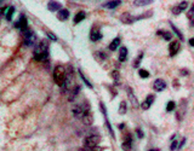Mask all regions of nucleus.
Here are the masks:
<instances>
[{"mask_svg":"<svg viewBox=\"0 0 194 151\" xmlns=\"http://www.w3.org/2000/svg\"><path fill=\"white\" fill-rule=\"evenodd\" d=\"M34 59L38 62H48L49 58V44L46 40H42L34 49Z\"/></svg>","mask_w":194,"mask_h":151,"instance_id":"f257e3e1","label":"nucleus"},{"mask_svg":"<svg viewBox=\"0 0 194 151\" xmlns=\"http://www.w3.org/2000/svg\"><path fill=\"white\" fill-rule=\"evenodd\" d=\"M54 80L57 86L62 87L67 80V70L63 65H57L54 69Z\"/></svg>","mask_w":194,"mask_h":151,"instance_id":"f03ea898","label":"nucleus"},{"mask_svg":"<svg viewBox=\"0 0 194 151\" xmlns=\"http://www.w3.org/2000/svg\"><path fill=\"white\" fill-rule=\"evenodd\" d=\"M23 33V38H25V40H23V44H25L26 46H34L35 45V41H37V36H35V33L32 30V29H25V30H22Z\"/></svg>","mask_w":194,"mask_h":151,"instance_id":"7ed1b4c3","label":"nucleus"},{"mask_svg":"<svg viewBox=\"0 0 194 151\" xmlns=\"http://www.w3.org/2000/svg\"><path fill=\"white\" fill-rule=\"evenodd\" d=\"M101 142V137L97 135V134H91V135H87L84 139V146L85 148H96L97 145Z\"/></svg>","mask_w":194,"mask_h":151,"instance_id":"20e7f679","label":"nucleus"},{"mask_svg":"<svg viewBox=\"0 0 194 151\" xmlns=\"http://www.w3.org/2000/svg\"><path fill=\"white\" fill-rule=\"evenodd\" d=\"M99 108H101V111L104 116V121H106V126H107V128L109 131V134L112 135V138H114V132H113V128H112V126H110V122H109V120H108V115H107V109H106L104 107V104L103 103H99Z\"/></svg>","mask_w":194,"mask_h":151,"instance_id":"39448f33","label":"nucleus"},{"mask_svg":"<svg viewBox=\"0 0 194 151\" xmlns=\"http://www.w3.org/2000/svg\"><path fill=\"white\" fill-rule=\"evenodd\" d=\"M102 33H101V30H99V28H97V27H92L91 28V30H90V40L91 41H93V42H97V41H99V40L102 39Z\"/></svg>","mask_w":194,"mask_h":151,"instance_id":"423d86ee","label":"nucleus"},{"mask_svg":"<svg viewBox=\"0 0 194 151\" xmlns=\"http://www.w3.org/2000/svg\"><path fill=\"white\" fill-rule=\"evenodd\" d=\"M15 27H16L17 29H21V30H25V29H27V28H28L27 18H26V17L23 16V15H21V16H20V20L15 23Z\"/></svg>","mask_w":194,"mask_h":151,"instance_id":"0eeeda50","label":"nucleus"},{"mask_svg":"<svg viewBox=\"0 0 194 151\" xmlns=\"http://www.w3.org/2000/svg\"><path fill=\"white\" fill-rule=\"evenodd\" d=\"M153 88H154V91H157V92H161L166 88V82L163 79H157L154 81V85H153Z\"/></svg>","mask_w":194,"mask_h":151,"instance_id":"6e6552de","label":"nucleus"},{"mask_svg":"<svg viewBox=\"0 0 194 151\" xmlns=\"http://www.w3.org/2000/svg\"><path fill=\"white\" fill-rule=\"evenodd\" d=\"M181 49V44L180 41H172L169 46V52H170V56L174 57L175 55H177V52Z\"/></svg>","mask_w":194,"mask_h":151,"instance_id":"1a4fd4ad","label":"nucleus"},{"mask_svg":"<svg viewBox=\"0 0 194 151\" xmlns=\"http://www.w3.org/2000/svg\"><path fill=\"white\" fill-rule=\"evenodd\" d=\"M72 113H73V116L75 119H78V120H81L83 119V116H84V109H83V105H75L72 110Z\"/></svg>","mask_w":194,"mask_h":151,"instance_id":"9d476101","label":"nucleus"},{"mask_svg":"<svg viewBox=\"0 0 194 151\" xmlns=\"http://www.w3.org/2000/svg\"><path fill=\"white\" fill-rule=\"evenodd\" d=\"M62 7V4L56 1V0H50V1L48 3V9L49 11H51V12H56V11L61 10Z\"/></svg>","mask_w":194,"mask_h":151,"instance_id":"9b49d317","label":"nucleus"},{"mask_svg":"<svg viewBox=\"0 0 194 151\" xmlns=\"http://www.w3.org/2000/svg\"><path fill=\"white\" fill-rule=\"evenodd\" d=\"M123 149H124V151H130L131 148H132V137L131 134H127L124 139V143H123Z\"/></svg>","mask_w":194,"mask_h":151,"instance_id":"f8f14e48","label":"nucleus"},{"mask_svg":"<svg viewBox=\"0 0 194 151\" xmlns=\"http://www.w3.org/2000/svg\"><path fill=\"white\" fill-rule=\"evenodd\" d=\"M57 18L60 21H67L69 18V11L67 9H61L58 10V13H57Z\"/></svg>","mask_w":194,"mask_h":151,"instance_id":"ddd939ff","label":"nucleus"},{"mask_svg":"<svg viewBox=\"0 0 194 151\" xmlns=\"http://www.w3.org/2000/svg\"><path fill=\"white\" fill-rule=\"evenodd\" d=\"M120 21L123 23H125V24H132V23L135 22V17L126 12V13H123V16L120 17Z\"/></svg>","mask_w":194,"mask_h":151,"instance_id":"4468645a","label":"nucleus"},{"mask_svg":"<svg viewBox=\"0 0 194 151\" xmlns=\"http://www.w3.org/2000/svg\"><path fill=\"white\" fill-rule=\"evenodd\" d=\"M127 53H129V50L125 47V46H123L119 50V62H126L127 59Z\"/></svg>","mask_w":194,"mask_h":151,"instance_id":"2eb2a0df","label":"nucleus"},{"mask_svg":"<svg viewBox=\"0 0 194 151\" xmlns=\"http://www.w3.org/2000/svg\"><path fill=\"white\" fill-rule=\"evenodd\" d=\"M120 4H121V1H120V0H110V1H107L106 4H103V6H104L106 9H109V10H112V9H115V7H118Z\"/></svg>","mask_w":194,"mask_h":151,"instance_id":"dca6fc26","label":"nucleus"},{"mask_svg":"<svg viewBox=\"0 0 194 151\" xmlns=\"http://www.w3.org/2000/svg\"><path fill=\"white\" fill-rule=\"evenodd\" d=\"M153 102H154V96H148L144 99V102L142 103V109H144V110H148L149 108H150V105L153 104Z\"/></svg>","mask_w":194,"mask_h":151,"instance_id":"f3484780","label":"nucleus"},{"mask_svg":"<svg viewBox=\"0 0 194 151\" xmlns=\"http://www.w3.org/2000/svg\"><path fill=\"white\" fill-rule=\"evenodd\" d=\"M84 121V123L85 125H91L93 122V116H92V113H91V110H89V111H86L83 116V119H81Z\"/></svg>","mask_w":194,"mask_h":151,"instance_id":"a211bd4d","label":"nucleus"},{"mask_svg":"<svg viewBox=\"0 0 194 151\" xmlns=\"http://www.w3.org/2000/svg\"><path fill=\"white\" fill-rule=\"evenodd\" d=\"M153 3V0H133V6L136 7H143L147 5H150Z\"/></svg>","mask_w":194,"mask_h":151,"instance_id":"6ab92c4d","label":"nucleus"},{"mask_svg":"<svg viewBox=\"0 0 194 151\" xmlns=\"http://www.w3.org/2000/svg\"><path fill=\"white\" fill-rule=\"evenodd\" d=\"M120 42H121L120 38H115L113 41L110 42V45H109V50H110V51H115V50L120 46Z\"/></svg>","mask_w":194,"mask_h":151,"instance_id":"aec40b11","label":"nucleus"},{"mask_svg":"<svg viewBox=\"0 0 194 151\" xmlns=\"http://www.w3.org/2000/svg\"><path fill=\"white\" fill-rule=\"evenodd\" d=\"M85 17H86V13L84 11H80V12H78L74 16V23H80L81 21L85 20Z\"/></svg>","mask_w":194,"mask_h":151,"instance_id":"412c9836","label":"nucleus"},{"mask_svg":"<svg viewBox=\"0 0 194 151\" xmlns=\"http://www.w3.org/2000/svg\"><path fill=\"white\" fill-rule=\"evenodd\" d=\"M126 90H127V92H129V98H130V100L132 102L133 107H137V105H138V102H137V98H135L132 90L130 88V87H126Z\"/></svg>","mask_w":194,"mask_h":151,"instance_id":"4be33fe9","label":"nucleus"},{"mask_svg":"<svg viewBox=\"0 0 194 151\" xmlns=\"http://www.w3.org/2000/svg\"><path fill=\"white\" fill-rule=\"evenodd\" d=\"M80 92V86L79 85H75L74 87H73V90L70 91V97H69V100H73V98L78 94Z\"/></svg>","mask_w":194,"mask_h":151,"instance_id":"5701e85b","label":"nucleus"},{"mask_svg":"<svg viewBox=\"0 0 194 151\" xmlns=\"http://www.w3.org/2000/svg\"><path fill=\"white\" fill-rule=\"evenodd\" d=\"M153 15V11H147L146 13H142V15H140L138 17H135V22L136 21H140V20H144V18H149V17H152Z\"/></svg>","mask_w":194,"mask_h":151,"instance_id":"b1692460","label":"nucleus"},{"mask_svg":"<svg viewBox=\"0 0 194 151\" xmlns=\"http://www.w3.org/2000/svg\"><path fill=\"white\" fill-rule=\"evenodd\" d=\"M14 13H15V7L14 6H10L9 9H7V11H6V20L7 21H11L12 20V16H14Z\"/></svg>","mask_w":194,"mask_h":151,"instance_id":"393cba45","label":"nucleus"},{"mask_svg":"<svg viewBox=\"0 0 194 151\" xmlns=\"http://www.w3.org/2000/svg\"><path fill=\"white\" fill-rule=\"evenodd\" d=\"M126 111H127V104H126V102H121L119 105V114L124 115V114H126Z\"/></svg>","mask_w":194,"mask_h":151,"instance_id":"a878e982","label":"nucleus"},{"mask_svg":"<svg viewBox=\"0 0 194 151\" xmlns=\"http://www.w3.org/2000/svg\"><path fill=\"white\" fill-rule=\"evenodd\" d=\"M170 24H171V28H172V30L175 32V34H176V35H177L178 38H180V40H181V41H183V40H184V38H183V35H182V33L178 30V29L177 28H176L174 24H172V23L171 22H170Z\"/></svg>","mask_w":194,"mask_h":151,"instance_id":"bb28decb","label":"nucleus"},{"mask_svg":"<svg viewBox=\"0 0 194 151\" xmlns=\"http://www.w3.org/2000/svg\"><path fill=\"white\" fill-rule=\"evenodd\" d=\"M175 108H176V103L174 100H170L167 103V105H166V111L167 113H171V111H174V110H175Z\"/></svg>","mask_w":194,"mask_h":151,"instance_id":"cd10ccee","label":"nucleus"},{"mask_svg":"<svg viewBox=\"0 0 194 151\" xmlns=\"http://www.w3.org/2000/svg\"><path fill=\"white\" fill-rule=\"evenodd\" d=\"M79 76L81 78V80L84 81V82H85V85H86L87 87H89V88H92V85L90 84V81H89V80H87V79H86V78L84 76V74L81 73V70H79Z\"/></svg>","mask_w":194,"mask_h":151,"instance_id":"c85d7f7f","label":"nucleus"},{"mask_svg":"<svg viewBox=\"0 0 194 151\" xmlns=\"http://www.w3.org/2000/svg\"><path fill=\"white\" fill-rule=\"evenodd\" d=\"M140 78H142V79H147V78H149V73L148 70H146V69H140Z\"/></svg>","mask_w":194,"mask_h":151,"instance_id":"c756f323","label":"nucleus"},{"mask_svg":"<svg viewBox=\"0 0 194 151\" xmlns=\"http://www.w3.org/2000/svg\"><path fill=\"white\" fill-rule=\"evenodd\" d=\"M177 7H178V10L181 11V12H182V11H184V10L188 7V1H181V3L177 5Z\"/></svg>","mask_w":194,"mask_h":151,"instance_id":"7c9ffc66","label":"nucleus"},{"mask_svg":"<svg viewBox=\"0 0 194 151\" xmlns=\"http://www.w3.org/2000/svg\"><path fill=\"white\" fill-rule=\"evenodd\" d=\"M142 58H143V53H140L137 59L133 61V68H138L140 67V63H141V61H142Z\"/></svg>","mask_w":194,"mask_h":151,"instance_id":"2f4dec72","label":"nucleus"},{"mask_svg":"<svg viewBox=\"0 0 194 151\" xmlns=\"http://www.w3.org/2000/svg\"><path fill=\"white\" fill-rule=\"evenodd\" d=\"M163 38L165 40H167V41H170L171 38H172V35H171V33H170V32H163Z\"/></svg>","mask_w":194,"mask_h":151,"instance_id":"473e14b6","label":"nucleus"},{"mask_svg":"<svg viewBox=\"0 0 194 151\" xmlns=\"http://www.w3.org/2000/svg\"><path fill=\"white\" fill-rule=\"evenodd\" d=\"M177 146H178V144H177V142H172L171 143V145H170V150H171V151H175L176 149H177Z\"/></svg>","mask_w":194,"mask_h":151,"instance_id":"72a5a7b5","label":"nucleus"},{"mask_svg":"<svg viewBox=\"0 0 194 151\" xmlns=\"http://www.w3.org/2000/svg\"><path fill=\"white\" fill-rule=\"evenodd\" d=\"M48 38H50L51 40H54V41H56V40H57V36H55V34L51 33V32H48Z\"/></svg>","mask_w":194,"mask_h":151,"instance_id":"f704fd0d","label":"nucleus"},{"mask_svg":"<svg viewBox=\"0 0 194 151\" xmlns=\"http://www.w3.org/2000/svg\"><path fill=\"white\" fill-rule=\"evenodd\" d=\"M112 76H113V79L116 81V80H119V73L118 71H112Z\"/></svg>","mask_w":194,"mask_h":151,"instance_id":"c9c22d12","label":"nucleus"},{"mask_svg":"<svg viewBox=\"0 0 194 151\" xmlns=\"http://www.w3.org/2000/svg\"><path fill=\"white\" fill-rule=\"evenodd\" d=\"M193 12H194V7L192 6L191 10H189V12H188V18L191 20V22H192V18H193Z\"/></svg>","mask_w":194,"mask_h":151,"instance_id":"e433bc0d","label":"nucleus"},{"mask_svg":"<svg viewBox=\"0 0 194 151\" xmlns=\"http://www.w3.org/2000/svg\"><path fill=\"white\" fill-rule=\"evenodd\" d=\"M136 133H137V135H138L140 139L143 138V132H142V129H141V128H137V129H136Z\"/></svg>","mask_w":194,"mask_h":151,"instance_id":"4c0bfd02","label":"nucleus"},{"mask_svg":"<svg viewBox=\"0 0 194 151\" xmlns=\"http://www.w3.org/2000/svg\"><path fill=\"white\" fill-rule=\"evenodd\" d=\"M172 13H174V15H180V13H181V11L178 10L177 6H175V7L172 9Z\"/></svg>","mask_w":194,"mask_h":151,"instance_id":"58836bf2","label":"nucleus"},{"mask_svg":"<svg viewBox=\"0 0 194 151\" xmlns=\"http://www.w3.org/2000/svg\"><path fill=\"white\" fill-rule=\"evenodd\" d=\"M184 144H186V138H183V139L181 140V143H180V145L177 146V149H178V150H181V149H182V146H183Z\"/></svg>","mask_w":194,"mask_h":151,"instance_id":"ea45409f","label":"nucleus"},{"mask_svg":"<svg viewBox=\"0 0 194 151\" xmlns=\"http://www.w3.org/2000/svg\"><path fill=\"white\" fill-rule=\"evenodd\" d=\"M188 73H189V71H188L187 69H184V70L182 69V70H181V75H182V76H186V75H188Z\"/></svg>","mask_w":194,"mask_h":151,"instance_id":"a19ab883","label":"nucleus"},{"mask_svg":"<svg viewBox=\"0 0 194 151\" xmlns=\"http://www.w3.org/2000/svg\"><path fill=\"white\" fill-rule=\"evenodd\" d=\"M189 45H191V46H194V39H193V38L189 39Z\"/></svg>","mask_w":194,"mask_h":151,"instance_id":"79ce46f5","label":"nucleus"},{"mask_svg":"<svg viewBox=\"0 0 194 151\" xmlns=\"http://www.w3.org/2000/svg\"><path fill=\"white\" fill-rule=\"evenodd\" d=\"M148 151H158V150H154V149H150V150H148Z\"/></svg>","mask_w":194,"mask_h":151,"instance_id":"37998d69","label":"nucleus"},{"mask_svg":"<svg viewBox=\"0 0 194 151\" xmlns=\"http://www.w3.org/2000/svg\"><path fill=\"white\" fill-rule=\"evenodd\" d=\"M1 3H3V0H0V4H1Z\"/></svg>","mask_w":194,"mask_h":151,"instance_id":"c03bdc74","label":"nucleus"}]
</instances>
